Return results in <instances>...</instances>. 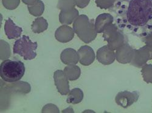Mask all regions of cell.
<instances>
[{
    "instance_id": "6da1fadb",
    "label": "cell",
    "mask_w": 152,
    "mask_h": 113,
    "mask_svg": "<svg viewBox=\"0 0 152 113\" xmlns=\"http://www.w3.org/2000/svg\"><path fill=\"white\" fill-rule=\"evenodd\" d=\"M151 16V0H131L126 17L132 25L134 26H145Z\"/></svg>"
},
{
    "instance_id": "7a4b0ae2",
    "label": "cell",
    "mask_w": 152,
    "mask_h": 113,
    "mask_svg": "<svg viewBox=\"0 0 152 113\" xmlns=\"http://www.w3.org/2000/svg\"><path fill=\"white\" fill-rule=\"evenodd\" d=\"M25 70L26 68L21 61L6 59L0 65V76L5 82L14 83L23 78Z\"/></svg>"
},
{
    "instance_id": "3957f363",
    "label": "cell",
    "mask_w": 152,
    "mask_h": 113,
    "mask_svg": "<svg viewBox=\"0 0 152 113\" xmlns=\"http://www.w3.org/2000/svg\"><path fill=\"white\" fill-rule=\"evenodd\" d=\"M73 29L79 38L86 44L94 41L97 34L95 24L85 15L79 16L74 21Z\"/></svg>"
},
{
    "instance_id": "277c9868",
    "label": "cell",
    "mask_w": 152,
    "mask_h": 113,
    "mask_svg": "<svg viewBox=\"0 0 152 113\" xmlns=\"http://www.w3.org/2000/svg\"><path fill=\"white\" fill-rule=\"evenodd\" d=\"M37 42H33L27 36L23 35L15 42L13 53L22 56L24 60H32L37 56Z\"/></svg>"
},
{
    "instance_id": "5b68a950",
    "label": "cell",
    "mask_w": 152,
    "mask_h": 113,
    "mask_svg": "<svg viewBox=\"0 0 152 113\" xmlns=\"http://www.w3.org/2000/svg\"><path fill=\"white\" fill-rule=\"evenodd\" d=\"M139 94L137 91H121L116 95L115 101L118 105L126 108L137 102L139 99Z\"/></svg>"
},
{
    "instance_id": "8992f818",
    "label": "cell",
    "mask_w": 152,
    "mask_h": 113,
    "mask_svg": "<svg viewBox=\"0 0 152 113\" xmlns=\"http://www.w3.org/2000/svg\"><path fill=\"white\" fill-rule=\"evenodd\" d=\"M149 60H151L150 54L145 45L138 50H134V56L130 64L136 67L142 68Z\"/></svg>"
},
{
    "instance_id": "52a82bcc",
    "label": "cell",
    "mask_w": 152,
    "mask_h": 113,
    "mask_svg": "<svg viewBox=\"0 0 152 113\" xmlns=\"http://www.w3.org/2000/svg\"><path fill=\"white\" fill-rule=\"evenodd\" d=\"M134 50L128 44H124L116 50V59L119 63L126 64L130 63L134 56Z\"/></svg>"
},
{
    "instance_id": "ba28073f",
    "label": "cell",
    "mask_w": 152,
    "mask_h": 113,
    "mask_svg": "<svg viewBox=\"0 0 152 113\" xmlns=\"http://www.w3.org/2000/svg\"><path fill=\"white\" fill-rule=\"evenodd\" d=\"M54 79L57 90L61 95H66L69 93V81L64 71H56L54 73Z\"/></svg>"
},
{
    "instance_id": "9c48e42d",
    "label": "cell",
    "mask_w": 152,
    "mask_h": 113,
    "mask_svg": "<svg viewBox=\"0 0 152 113\" xmlns=\"http://www.w3.org/2000/svg\"><path fill=\"white\" fill-rule=\"evenodd\" d=\"M96 58L102 64L110 65L115 60L116 53L113 50H111L108 45H105L97 50Z\"/></svg>"
},
{
    "instance_id": "30bf717a",
    "label": "cell",
    "mask_w": 152,
    "mask_h": 113,
    "mask_svg": "<svg viewBox=\"0 0 152 113\" xmlns=\"http://www.w3.org/2000/svg\"><path fill=\"white\" fill-rule=\"evenodd\" d=\"M80 63L85 66L92 64L95 60V53L93 49L88 45L82 46L77 52Z\"/></svg>"
},
{
    "instance_id": "8fae6325",
    "label": "cell",
    "mask_w": 152,
    "mask_h": 113,
    "mask_svg": "<svg viewBox=\"0 0 152 113\" xmlns=\"http://www.w3.org/2000/svg\"><path fill=\"white\" fill-rule=\"evenodd\" d=\"M74 30L71 27L63 25L58 27L55 33L56 39L62 43H66L71 41L74 36Z\"/></svg>"
},
{
    "instance_id": "7c38bea8",
    "label": "cell",
    "mask_w": 152,
    "mask_h": 113,
    "mask_svg": "<svg viewBox=\"0 0 152 113\" xmlns=\"http://www.w3.org/2000/svg\"><path fill=\"white\" fill-rule=\"evenodd\" d=\"M60 59L63 63L66 65H75L79 60V56L75 50L68 48L61 52Z\"/></svg>"
},
{
    "instance_id": "4fadbf2b",
    "label": "cell",
    "mask_w": 152,
    "mask_h": 113,
    "mask_svg": "<svg viewBox=\"0 0 152 113\" xmlns=\"http://www.w3.org/2000/svg\"><path fill=\"white\" fill-rule=\"evenodd\" d=\"M4 30L6 36L9 40L17 39L21 36L22 29L15 24L10 18H9L5 23Z\"/></svg>"
},
{
    "instance_id": "5bb4252c",
    "label": "cell",
    "mask_w": 152,
    "mask_h": 113,
    "mask_svg": "<svg viewBox=\"0 0 152 113\" xmlns=\"http://www.w3.org/2000/svg\"><path fill=\"white\" fill-rule=\"evenodd\" d=\"M113 21V17L109 14L104 13L99 15L97 17L94 24L97 33H103L104 29L110 24H112Z\"/></svg>"
},
{
    "instance_id": "9a60e30c",
    "label": "cell",
    "mask_w": 152,
    "mask_h": 113,
    "mask_svg": "<svg viewBox=\"0 0 152 113\" xmlns=\"http://www.w3.org/2000/svg\"><path fill=\"white\" fill-rule=\"evenodd\" d=\"M79 16V11L75 8L68 10H61L59 21L62 24H71Z\"/></svg>"
},
{
    "instance_id": "2e32d148",
    "label": "cell",
    "mask_w": 152,
    "mask_h": 113,
    "mask_svg": "<svg viewBox=\"0 0 152 113\" xmlns=\"http://www.w3.org/2000/svg\"><path fill=\"white\" fill-rule=\"evenodd\" d=\"M107 41L108 42V47L111 50L115 51L124 44V36L123 34L118 30L110 36Z\"/></svg>"
},
{
    "instance_id": "e0dca14e",
    "label": "cell",
    "mask_w": 152,
    "mask_h": 113,
    "mask_svg": "<svg viewBox=\"0 0 152 113\" xmlns=\"http://www.w3.org/2000/svg\"><path fill=\"white\" fill-rule=\"evenodd\" d=\"M7 89L11 91L23 94H27L31 91V85L28 82H14L11 85H7Z\"/></svg>"
},
{
    "instance_id": "ac0fdd59",
    "label": "cell",
    "mask_w": 152,
    "mask_h": 113,
    "mask_svg": "<svg viewBox=\"0 0 152 113\" xmlns=\"http://www.w3.org/2000/svg\"><path fill=\"white\" fill-rule=\"evenodd\" d=\"M83 92L79 88H75L69 91L67 97L68 104H77L80 103L83 99Z\"/></svg>"
},
{
    "instance_id": "d6986e66",
    "label": "cell",
    "mask_w": 152,
    "mask_h": 113,
    "mask_svg": "<svg viewBox=\"0 0 152 113\" xmlns=\"http://www.w3.org/2000/svg\"><path fill=\"white\" fill-rule=\"evenodd\" d=\"M63 71L68 80L72 81L78 79L81 74L80 68L75 65H68Z\"/></svg>"
},
{
    "instance_id": "ffe728a7",
    "label": "cell",
    "mask_w": 152,
    "mask_h": 113,
    "mask_svg": "<svg viewBox=\"0 0 152 113\" xmlns=\"http://www.w3.org/2000/svg\"><path fill=\"white\" fill-rule=\"evenodd\" d=\"M48 27V23L44 18L39 17L35 19L33 22L31 29L34 33H40L47 30Z\"/></svg>"
},
{
    "instance_id": "44dd1931",
    "label": "cell",
    "mask_w": 152,
    "mask_h": 113,
    "mask_svg": "<svg viewBox=\"0 0 152 113\" xmlns=\"http://www.w3.org/2000/svg\"><path fill=\"white\" fill-rule=\"evenodd\" d=\"M28 8L31 15L34 17H39L43 14L45 4L40 0H37L33 5L28 6Z\"/></svg>"
},
{
    "instance_id": "7402d4cb",
    "label": "cell",
    "mask_w": 152,
    "mask_h": 113,
    "mask_svg": "<svg viewBox=\"0 0 152 113\" xmlns=\"http://www.w3.org/2000/svg\"><path fill=\"white\" fill-rule=\"evenodd\" d=\"M142 76L144 81L147 83H152V65L145 64L142 67Z\"/></svg>"
},
{
    "instance_id": "603a6c76",
    "label": "cell",
    "mask_w": 152,
    "mask_h": 113,
    "mask_svg": "<svg viewBox=\"0 0 152 113\" xmlns=\"http://www.w3.org/2000/svg\"><path fill=\"white\" fill-rule=\"evenodd\" d=\"M75 0H58L57 8L61 10H68L75 8Z\"/></svg>"
},
{
    "instance_id": "cb8c5ba5",
    "label": "cell",
    "mask_w": 152,
    "mask_h": 113,
    "mask_svg": "<svg viewBox=\"0 0 152 113\" xmlns=\"http://www.w3.org/2000/svg\"><path fill=\"white\" fill-rule=\"evenodd\" d=\"M0 42H1V56H0V59H1V60L7 59L10 56V45L4 40H1Z\"/></svg>"
},
{
    "instance_id": "d4e9b609",
    "label": "cell",
    "mask_w": 152,
    "mask_h": 113,
    "mask_svg": "<svg viewBox=\"0 0 152 113\" xmlns=\"http://www.w3.org/2000/svg\"><path fill=\"white\" fill-rule=\"evenodd\" d=\"M117 31H118V29L115 24H113V23L110 24L109 26H108L104 29L103 32V37L104 38V40L107 41L108 37Z\"/></svg>"
},
{
    "instance_id": "484cf974",
    "label": "cell",
    "mask_w": 152,
    "mask_h": 113,
    "mask_svg": "<svg viewBox=\"0 0 152 113\" xmlns=\"http://www.w3.org/2000/svg\"><path fill=\"white\" fill-rule=\"evenodd\" d=\"M3 5L7 10H14L18 7L20 0H2Z\"/></svg>"
},
{
    "instance_id": "4316f807",
    "label": "cell",
    "mask_w": 152,
    "mask_h": 113,
    "mask_svg": "<svg viewBox=\"0 0 152 113\" xmlns=\"http://www.w3.org/2000/svg\"><path fill=\"white\" fill-rule=\"evenodd\" d=\"M115 1V0H95L97 7L102 9H108L111 7Z\"/></svg>"
},
{
    "instance_id": "83f0119b",
    "label": "cell",
    "mask_w": 152,
    "mask_h": 113,
    "mask_svg": "<svg viewBox=\"0 0 152 113\" xmlns=\"http://www.w3.org/2000/svg\"><path fill=\"white\" fill-rule=\"evenodd\" d=\"M43 113H46V112H57L58 113L60 112L59 109L58 108V107L52 104H49L46 105L45 106H44V107L42 109V111Z\"/></svg>"
},
{
    "instance_id": "f1b7e54d",
    "label": "cell",
    "mask_w": 152,
    "mask_h": 113,
    "mask_svg": "<svg viewBox=\"0 0 152 113\" xmlns=\"http://www.w3.org/2000/svg\"><path fill=\"white\" fill-rule=\"evenodd\" d=\"M76 6L78 7L83 9L86 7L88 4H89L90 0H75Z\"/></svg>"
},
{
    "instance_id": "f546056e",
    "label": "cell",
    "mask_w": 152,
    "mask_h": 113,
    "mask_svg": "<svg viewBox=\"0 0 152 113\" xmlns=\"http://www.w3.org/2000/svg\"><path fill=\"white\" fill-rule=\"evenodd\" d=\"M146 44H152V33L149 34L145 38Z\"/></svg>"
},
{
    "instance_id": "4dcf8cb0",
    "label": "cell",
    "mask_w": 152,
    "mask_h": 113,
    "mask_svg": "<svg viewBox=\"0 0 152 113\" xmlns=\"http://www.w3.org/2000/svg\"><path fill=\"white\" fill-rule=\"evenodd\" d=\"M37 0H22V1L28 6H32L33 5L35 2Z\"/></svg>"
},
{
    "instance_id": "1f68e13d",
    "label": "cell",
    "mask_w": 152,
    "mask_h": 113,
    "mask_svg": "<svg viewBox=\"0 0 152 113\" xmlns=\"http://www.w3.org/2000/svg\"><path fill=\"white\" fill-rule=\"evenodd\" d=\"M150 54V58L152 59V44H146Z\"/></svg>"
}]
</instances>
